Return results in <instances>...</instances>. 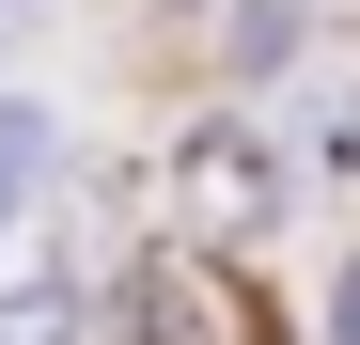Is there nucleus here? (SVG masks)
Returning <instances> with one entry per match:
<instances>
[{
	"label": "nucleus",
	"instance_id": "nucleus-5",
	"mask_svg": "<svg viewBox=\"0 0 360 345\" xmlns=\"http://www.w3.org/2000/svg\"><path fill=\"white\" fill-rule=\"evenodd\" d=\"M219 47H235V79H282L297 47H314V0H235V32H219Z\"/></svg>",
	"mask_w": 360,
	"mask_h": 345
},
{
	"label": "nucleus",
	"instance_id": "nucleus-3",
	"mask_svg": "<svg viewBox=\"0 0 360 345\" xmlns=\"http://www.w3.org/2000/svg\"><path fill=\"white\" fill-rule=\"evenodd\" d=\"M0 345H94V282L63 251H32L16 282H0Z\"/></svg>",
	"mask_w": 360,
	"mask_h": 345
},
{
	"label": "nucleus",
	"instance_id": "nucleus-2",
	"mask_svg": "<svg viewBox=\"0 0 360 345\" xmlns=\"http://www.w3.org/2000/svg\"><path fill=\"white\" fill-rule=\"evenodd\" d=\"M110 345H219V299L188 282V251H141L110 282Z\"/></svg>",
	"mask_w": 360,
	"mask_h": 345
},
{
	"label": "nucleus",
	"instance_id": "nucleus-6",
	"mask_svg": "<svg viewBox=\"0 0 360 345\" xmlns=\"http://www.w3.org/2000/svg\"><path fill=\"white\" fill-rule=\"evenodd\" d=\"M329 330H345V345H360V267H345V299H329Z\"/></svg>",
	"mask_w": 360,
	"mask_h": 345
},
{
	"label": "nucleus",
	"instance_id": "nucleus-4",
	"mask_svg": "<svg viewBox=\"0 0 360 345\" xmlns=\"http://www.w3.org/2000/svg\"><path fill=\"white\" fill-rule=\"evenodd\" d=\"M47 172H63V126H47L32 94H0V236H16V220L47 204Z\"/></svg>",
	"mask_w": 360,
	"mask_h": 345
},
{
	"label": "nucleus",
	"instance_id": "nucleus-1",
	"mask_svg": "<svg viewBox=\"0 0 360 345\" xmlns=\"http://www.w3.org/2000/svg\"><path fill=\"white\" fill-rule=\"evenodd\" d=\"M172 236L188 251H282V220H297V157L266 126H188L172 142Z\"/></svg>",
	"mask_w": 360,
	"mask_h": 345
}]
</instances>
